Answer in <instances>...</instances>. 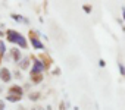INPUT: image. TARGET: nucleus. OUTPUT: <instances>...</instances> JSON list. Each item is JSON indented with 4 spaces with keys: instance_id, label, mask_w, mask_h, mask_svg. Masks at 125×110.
Masks as SVG:
<instances>
[{
    "instance_id": "f257e3e1",
    "label": "nucleus",
    "mask_w": 125,
    "mask_h": 110,
    "mask_svg": "<svg viewBox=\"0 0 125 110\" xmlns=\"http://www.w3.org/2000/svg\"><path fill=\"white\" fill-rule=\"evenodd\" d=\"M6 35H8V38H9V41H12V43H16V44H19L22 48H27L28 47V44H27V41H25V38L21 35V34H18L16 31H12V29H8V32H6Z\"/></svg>"
},
{
    "instance_id": "f03ea898",
    "label": "nucleus",
    "mask_w": 125,
    "mask_h": 110,
    "mask_svg": "<svg viewBox=\"0 0 125 110\" xmlns=\"http://www.w3.org/2000/svg\"><path fill=\"white\" fill-rule=\"evenodd\" d=\"M44 68H46V65H44V63H41L40 60H37V59H34V66H32V71H31V75H37V73H40L41 71H44Z\"/></svg>"
},
{
    "instance_id": "7ed1b4c3",
    "label": "nucleus",
    "mask_w": 125,
    "mask_h": 110,
    "mask_svg": "<svg viewBox=\"0 0 125 110\" xmlns=\"http://www.w3.org/2000/svg\"><path fill=\"white\" fill-rule=\"evenodd\" d=\"M30 37H31V43H32V47L34 48H44V46L40 43V40L35 37V32H32V31H30Z\"/></svg>"
},
{
    "instance_id": "20e7f679",
    "label": "nucleus",
    "mask_w": 125,
    "mask_h": 110,
    "mask_svg": "<svg viewBox=\"0 0 125 110\" xmlns=\"http://www.w3.org/2000/svg\"><path fill=\"white\" fill-rule=\"evenodd\" d=\"M0 78H2V81L3 82H9L10 81V72H9V69L8 68H3V69H0Z\"/></svg>"
},
{
    "instance_id": "39448f33",
    "label": "nucleus",
    "mask_w": 125,
    "mask_h": 110,
    "mask_svg": "<svg viewBox=\"0 0 125 110\" xmlns=\"http://www.w3.org/2000/svg\"><path fill=\"white\" fill-rule=\"evenodd\" d=\"M10 56H12V59H13L15 62H19V59H21V53H19L18 48H12V50H10Z\"/></svg>"
},
{
    "instance_id": "423d86ee",
    "label": "nucleus",
    "mask_w": 125,
    "mask_h": 110,
    "mask_svg": "<svg viewBox=\"0 0 125 110\" xmlns=\"http://www.w3.org/2000/svg\"><path fill=\"white\" fill-rule=\"evenodd\" d=\"M9 94H13V95H22V88L18 87V85H13V87L9 90Z\"/></svg>"
},
{
    "instance_id": "0eeeda50",
    "label": "nucleus",
    "mask_w": 125,
    "mask_h": 110,
    "mask_svg": "<svg viewBox=\"0 0 125 110\" xmlns=\"http://www.w3.org/2000/svg\"><path fill=\"white\" fill-rule=\"evenodd\" d=\"M41 79H43L41 73H37V75H31V81H32V82H35V84H38Z\"/></svg>"
},
{
    "instance_id": "6e6552de",
    "label": "nucleus",
    "mask_w": 125,
    "mask_h": 110,
    "mask_svg": "<svg viewBox=\"0 0 125 110\" xmlns=\"http://www.w3.org/2000/svg\"><path fill=\"white\" fill-rule=\"evenodd\" d=\"M8 100L12 103H16L18 100H21V95H13V94H8Z\"/></svg>"
},
{
    "instance_id": "1a4fd4ad",
    "label": "nucleus",
    "mask_w": 125,
    "mask_h": 110,
    "mask_svg": "<svg viewBox=\"0 0 125 110\" xmlns=\"http://www.w3.org/2000/svg\"><path fill=\"white\" fill-rule=\"evenodd\" d=\"M28 65H30V59H28V57H25V59L21 60V68H22V69H27Z\"/></svg>"
},
{
    "instance_id": "9d476101",
    "label": "nucleus",
    "mask_w": 125,
    "mask_h": 110,
    "mask_svg": "<svg viewBox=\"0 0 125 110\" xmlns=\"http://www.w3.org/2000/svg\"><path fill=\"white\" fill-rule=\"evenodd\" d=\"M12 18H13V19L16 21V22H21V21H24V22H27V19H22V16H19V15H15V13L12 15Z\"/></svg>"
},
{
    "instance_id": "9b49d317",
    "label": "nucleus",
    "mask_w": 125,
    "mask_h": 110,
    "mask_svg": "<svg viewBox=\"0 0 125 110\" xmlns=\"http://www.w3.org/2000/svg\"><path fill=\"white\" fill-rule=\"evenodd\" d=\"M40 97V92H31L30 94V100H37Z\"/></svg>"
},
{
    "instance_id": "f8f14e48",
    "label": "nucleus",
    "mask_w": 125,
    "mask_h": 110,
    "mask_svg": "<svg viewBox=\"0 0 125 110\" xmlns=\"http://www.w3.org/2000/svg\"><path fill=\"white\" fill-rule=\"evenodd\" d=\"M6 51V48H5V44H3V41H0V54H3Z\"/></svg>"
},
{
    "instance_id": "ddd939ff",
    "label": "nucleus",
    "mask_w": 125,
    "mask_h": 110,
    "mask_svg": "<svg viewBox=\"0 0 125 110\" xmlns=\"http://www.w3.org/2000/svg\"><path fill=\"white\" fill-rule=\"evenodd\" d=\"M84 10H85L87 13H90V12H91V6H90V5H84Z\"/></svg>"
},
{
    "instance_id": "4468645a",
    "label": "nucleus",
    "mask_w": 125,
    "mask_h": 110,
    "mask_svg": "<svg viewBox=\"0 0 125 110\" xmlns=\"http://www.w3.org/2000/svg\"><path fill=\"white\" fill-rule=\"evenodd\" d=\"M119 71H121V73L125 76V68H124V65H119Z\"/></svg>"
},
{
    "instance_id": "2eb2a0df",
    "label": "nucleus",
    "mask_w": 125,
    "mask_h": 110,
    "mask_svg": "<svg viewBox=\"0 0 125 110\" xmlns=\"http://www.w3.org/2000/svg\"><path fill=\"white\" fill-rule=\"evenodd\" d=\"M0 110H5V101L0 100Z\"/></svg>"
},
{
    "instance_id": "dca6fc26",
    "label": "nucleus",
    "mask_w": 125,
    "mask_h": 110,
    "mask_svg": "<svg viewBox=\"0 0 125 110\" xmlns=\"http://www.w3.org/2000/svg\"><path fill=\"white\" fill-rule=\"evenodd\" d=\"M53 73H54V75H60V69H59V68H57V69H54V71H53Z\"/></svg>"
},
{
    "instance_id": "f3484780",
    "label": "nucleus",
    "mask_w": 125,
    "mask_h": 110,
    "mask_svg": "<svg viewBox=\"0 0 125 110\" xmlns=\"http://www.w3.org/2000/svg\"><path fill=\"white\" fill-rule=\"evenodd\" d=\"M31 110H44V109H43V107H40V106H35V107H32Z\"/></svg>"
},
{
    "instance_id": "a211bd4d",
    "label": "nucleus",
    "mask_w": 125,
    "mask_h": 110,
    "mask_svg": "<svg viewBox=\"0 0 125 110\" xmlns=\"http://www.w3.org/2000/svg\"><path fill=\"white\" fill-rule=\"evenodd\" d=\"M99 65H100V66H102V68H103V66H104V65H106V62H104V60H100V62H99Z\"/></svg>"
},
{
    "instance_id": "6ab92c4d",
    "label": "nucleus",
    "mask_w": 125,
    "mask_h": 110,
    "mask_svg": "<svg viewBox=\"0 0 125 110\" xmlns=\"http://www.w3.org/2000/svg\"><path fill=\"white\" fill-rule=\"evenodd\" d=\"M60 110H65V103H60Z\"/></svg>"
},
{
    "instance_id": "aec40b11",
    "label": "nucleus",
    "mask_w": 125,
    "mask_h": 110,
    "mask_svg": "<svg viewBox=\"0 0 125 110\" xmlns=\"http://www.w3.org/2000/svg\"><path fill=\"white\" fill-rule=\"evenodd\" d=\"M122 13H124V21H125V8H122Z\"/></svg>"
},
{
    "instance_id": "412c9836",
    "label": "nucleus",
    "mask_w": 125,
    "mask_h": 110,
    "mask_svg": "<svg viewBox=\"0 0 125 110\" xmlns=\"http://www.w3.org/2000/svg\"><path fill=\"white\" fill-rule=\"evenodd\" d=\"M0 35H3V32H2V31H0Z\"/></svg>"
}]
</instances>
